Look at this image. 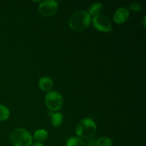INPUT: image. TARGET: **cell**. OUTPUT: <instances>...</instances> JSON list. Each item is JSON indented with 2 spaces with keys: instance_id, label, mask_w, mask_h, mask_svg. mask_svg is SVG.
<instances>
[{
  "instance_id": "cell-12",
  "label": "cell",
  "mask_w": 146,
  "mask_h": 146,
  "mask_svg": "<svg viewBox=\"0 0 146 146\" xmlns=\"http://www.w3.org/2000/svg\"><path fill=\"white\" fill-rule=\"evenodd\" d=\"M66 146H85V143L81 138L72 137L68 140L66 143Z\"/></svg>"
},
{
  "instance_id": "cell-15",
  "label": "cell",
  "mask_w": 146,
  "mask_h": 146,
  "mask_svg": "<svg viewBox=\"0 0 146 146\" xmlns=\"http://www.w3.org/2000/svg\"><path fill=\"white\" fill-rule=\"evenodd\" d=\"M130 9L131 10H133V11H138L140 10H141L142 7H141V5L138 2H133L130 4Z\"/></svg>"
},
{
  "instance_id": "cell-6",
  "label": "cell",
  "mask_w": 146,
  "mask_h": 146,
  "mask_svg": "<svg viewBox=\"0 0 146 146\" xmlns=\"http://www.w3.org/2000/svg\"><path fill=\"white\" fill-rule=\"evenodd\" d=\"M58 10V3L54 0H46L38 6L40 14L44 17H51L55 14Z\"/></svg>"
},
{
  "instance_id": "cell-5",
  "label": "cell",
  "mask_w": 146,
  "mask_h": 146,
  "mask_svg": "<svg viewBox=\"0 0 146 146\" xmlns=\"http://www.w3.org/2000/svg\"><path fill=\"white\" fill-rule=\"evenodd\" d=\"M92 23L97 30L102 32H108L112 31V26L109 19L104 14H99L93 17Z\"/></svg>"
},
{
  "instance_id": "cell-7",
  "label": "cell",
  "mask_w": 146,
  "mask_h": 146,
  "mask_svg": "<svg viewBox=\"0 0 146 146\" xmlns=\"http://www.w3.org/2000/svg\"><path fill=\"white\" fill-rule=\"evenodd\" d=\"M129 17V11L125 7H121L115 11L113 19L117 24H123L128 20Z\"/></svg>"
},
{
  "instance_id": "cell-4",
  "label": "cell",
  "mask_w": 146,
  "mask_h": 146,
  "mask_svg": "<svg viewBox=\"0 0 146 146\" xmlns=\"http://www.w3.org/2000/svg\"><path fill=\"white\" fill-rule=\"evenodd\" d=\"M46 106L51 111H58L63 106L62 96L56 91H51L47 93L45 97Z\"/></svg>"
},
{
  "instance_id": "cell-11",
  "label": "cell",
  "mask_w": 146,
  "mask_h": 146,
  "mask_svg": "<svg viewBox=\"0 0 146 146\" xmlns=\"http://www.w3.org/2000/svg\"><path fill=\"white\" fill-rule=\"evenodd\" d=\"M63 121V115L61 113H51V123L54 127H58Z\"/></svg>"
},
{
  "instance_id": "cell-17",
  "label": "cell",
  "mask_w": 146,
  "mask_h": 146,
  "mask_svg": "<svg viewBox=\"0 0 146 146\" xmlns=\"http://www.w3.org/2000/svg\"><path fill=\"white\" fill-rule=\"evenodd\" d=\"M32 146H44V145H43V144H41V143L36 142V143H34L32 145Z\"/></svg>"
},
{
  "instance_id": "cell-2",
  "label": "cell",
  "mask_w": 146,
  "mask_h": 146,
  "mask_svg": "<svg viewBox=\"0 0 146 146\" xmlns=\"http://www.w3.org/2000/svg\"><path fill=\"white\" fill-rule=\"evenodd\" d=\"M9 141L13 146H31L32 136L24 128H16L10 133Z\"/></svg>"
},
{
  "instance_id": "cell-16",
  "label": "cell",
  "mask_w": 146,
  "mask_h": 146,
  "mask_svg": "<svg viewBox=\"0 0 146 146\" xmlns=\"http://www.w3.org/2000/svg\"><path fill=\"white\" fill-rule=\"evenodd\" d=\"M87 140H88V142H87L86 145L85 144V146H96L95 145L96 141L91 139V138H89V139H87Z\"/></svg>"
},
{
  "instance_id": "cell-14",
  "label": "cell",
  "mask_w": 146,
  "mask_h": 146,
  "mask_svg": "<svg viewBox=\"0 0 146 146\" xmlns=\"http://www.w3.org/2000/svg\"><path fill=\"white\" fill-rule=\"evenodd\" d=\"M9 110L5 106L0 104V121H6L9 117Z\"/></svg>"
},
{
  "instance_id": "cell-8",
  "label": "cell",
  "mask_w": 146,
  "mask_h": 146,
  "mask_svg": "<svg viewBox=\"0 0 146 146\" xmlns=\"http://www.w3.org/2000/svg\"><path fill=\"white\" fill-rule=\"evenodd\" d=\"M38 86L40 88L44 91H48L52 88L54 86V82L52 79L49 77L44 76L42 77L38 81Z\"/></svg>"
},
{
  "instance_id": "cell-18",
  "label": "cell",
  "mask_w": 146,
  "mask_h": 146,
  "mask_svg": "<svg viewBox=\"0 0 146 146\" xmlns=\"http://www.w3.org/2000/svg\"><path fill=\"white\" fill-rule=\"evenodd\" d=\"M145 17H144V19H143V25H144V27H145Z\"/></svg>"
},
{
  "instance_id": "cell-9",
  "label": "cell",
  "mask_w": 146,
  "mask_h": 146,
  "mask_svg": "<svg viewBox=\"0 0 146 146\" xmlns=\"http://www.w3.org/2000/svg\"><path fill=\"white\" fill-rule=\"evenodd\" d=\"M34 139L38 143L43 142L48 138V132L46 130L38 129L34 133Z\"/></svg>"
},
{
  "instance_id": "cell-13",
  "label": "cell",
  "mask_w": 146,
  "mask_h": 146,
  "mask_svg": "<svg viewBox=\"0 0 146 146\" xmlns=\"http://www.w3.org/2000/svg\"><path fill=\"white\" fill-rule=\"evenodd\" d=\"M96 146H112L113 141L111 138L102 137L95 141Z\"/></svg>"
},
{
  "instance_id": "cell-10",
  "label": "cell",
  "mask_w": 146,
  "mask_h": 146,
  "mask_svg": "<svg viewBox=\"0 0 146 146\" xmlns=\"http://www.w3.org/2000/svg\"><path fill=\"white\" fill-rule=\"evenodd\" d=\"M103 7H104L103 4L100 2L93 3L88 9V11H89L88 13L90 15H98L103 9Z\"/></svg>"
},
{
  "instance_id": "cell-3",
  "label": "cell",
  "mask_w": 146,
  "mask_h": 146,
  "mask_svg": "<svg viewBox=\"0 0 146 146\" xmlns=\"http://www.w3.org/2000/svg\"><path fill=\"white\" fill-rule=\"evenodd\" d=\"M96 131V125L92 119L86 118L78 123L76 128V133L80 138L84 139L91 138Z\"/></svg>"
},
{
  "instance_id": "cell-1",
  "label": "cell",
  "mask_w": 146,
  "mask_h": 146,
  "mask_svg": "<svg viewBox=\"0 0 146 146\" xmlns=\"http://www.w3.org/2000/svg\"><path fill=\"white\" fill-rule=\"evenodd\" d=\"M91 21V15L88 11L79 10L71 16L69 20V26L75 31H82L89 27Z\"/></svg>"
}]
</instances>
